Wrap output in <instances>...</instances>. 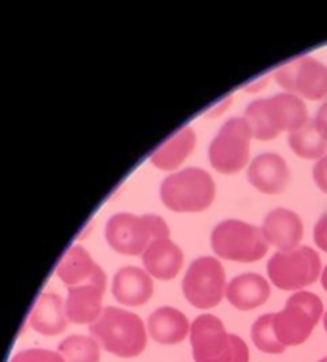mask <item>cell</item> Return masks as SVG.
<instances>
[{
    "mask_svg": "<svg viewBox=\"0 0 327 362\" xmlns=\"http://www.w3.org/2000/svg\"><path fill=\"white\" fill-rule=\"evenodd\" d=\"M243 118L249 123L257 141H272L285 131L291 134L310 120L304 99L291 93L256 99L244 110Z\"/></svg>",
    "mask_w": 327,
    "mask_h": 362,
    "instance_id": "cell-1",
    "label": "cell"
},
{
    "mask_svg": "<svg viewBox=\"0 0 327 362\" xmlns=\"http://www.w3.org/2000/svg\"><path fill=\"white\" fill-rule=\"evenodd\" d=\"M90 334L107 353L118 358H136L147 346V330L131 311L107 307L90 326Z\"/></svg>",
    "mask_w": 327,
    "mask_h": 362,
    "instance_id": "cell-2",
    "label": "cell"
},
{
    "mask_svg": "<svg viewBox=\"0 0 327 362\" xmlns=\"http://www.w3.org/2000/svg\"><path fill=\"white\" fill-rule=\"evenodd\" d=\"M195 362H249V348L243 339L229 334L214 315H201L190 326Z\"/></svg>",
    "mask_w": 327,
    "mask_h": 362,
    "instance_id": "cell-3",
    "label": "cell"
},
{
    "mask_svg": "<svg viewBox=\"0 0 327 362\" xmlns=\"http://www.w3.org/2000/svg\"><path fill=\"white\" fill-rule=\"evenodd\" d=\"M169 238V227L155 214L134 216L118 212L105 223V240L115 252L142 255L155 240Z\"/></svg>",
    "mask_w": 327,
    "mask_h": 362,
    "instance_id": "cell-4",
    "label": "cell"
},
{
    "mask_svg": "<svg viewBox=\"0 0 327 362\" xmlns=\"http://www.w3.org/2000/svg\"><path fill=\"white\" fill-rule=\"evenodd\" d=\"M160 198L174 212H200L210 208L216 198V184L210 173L187 168L161 182Z\"/></svg>",
    "mask_w": 327,
    "mask_h": 362,
    "instance_id": "cell-5",
    "label": "cell"
},
{
    "mask_svg": "<svg viewBox=\"0 0 327 362\" xmlns=\"http://www.w3.org/2000/svg\"><path fill=\"white\" fill-rule=\"evenodd\" d=\"M324 307L313 292L299 291L287 298L286 307L273 313V330L282 346H297L305 343L323 317Z\"/></svg>",
    "mask_w": 327,
    "mask_h": 362,
    "instance_id": "cell-6",
    "label": "cell"
},
{
    "mask_svg": "<svg viewBox=\"0 0 327 362\" xmlns=\"http://www.w3.org/2000/svg\"><path fill=\"white\" fill-rule=\"evenodd\" d=\"M211 246L217 257L241 264H253L268 252V243L262 230L236 219L224 221L214 227Z\"/></svg>",
    "mask_w": 327,
    "mask_h": 362,
    "instance_id": "cell-7",
    "label": "cell"
},
{
    "mask_svg": "<svg viewBox=\"0 0 327 362\" xmlns=\"http://www.w3.org/2000/svg\"><path fill=\"white\" fill-rule=\"evenodd\" d=\"M253 129L243 117L230 118L210 144V163L221 174L240 173L249 161Z\"/></svg>",
    "mask_w": 327,
    "mask_h": 362,
    "instance_id": "cell-8",
    "label": "cell"
},
{
    "mask_svg": "<svg viewBox=\"0 0 327 362\" xmlns=\"http://www.w3.org/2000/svg\"><path fill=\"white\" fill-rule=\"evenodd\" d=\"M268 278L281 291H300L316 283L321 274V259L314 249L299 246L280 251L267 265Z\"/></svg>",
    "mask_w": 327,
    "mask_h": 362,
    "instance_id": "cell-9",
    "label": "cell"
},
{
    "mask_svg": "<svg viewBox=\"0 0 327 362\" xmlns=\"http://www.w3.org/2000/svg\"><path fill=\"white\" fill-rule=\"evenodd\" d=\"M227 279L221 262L214 257L193 260L182 281V291L190 305L200 310L217 307L225 297Z\"/></svg>",
    "mask_w": 327,
    "mask_h": 362,
    "instance_id": "cell-10",
    "label": "cell"
},
{
    "mask_svg": "<svg viewBox=\"0 0 327 362\" xmlns=\"http://www.w3.org/2000/svg\"><path fill=\"white\" fill-rule=\"evenodd\" d=\"M275 80L282 90L300 99L321 101L327 98V66L311 56H300L281 66L275 72Z\"/></svg>",
    "mask_w": 327,
    "mask_h": 362,
    "instance_id": "cell-11",
    "label": "cell"
},
{
    "mask_svg": "<svg viewBox=\"0 0 327 362\" xmlns=\"http://www.w3.org/2000/svg\"><path fill=\"white\" fill-rule=\"evenodd\" d=\"M107 276L90 281L86 284L69 287L66 313L69 322L91 324L103 313V297Z\"/></svg>",
    "mask_w": 327,
    "mask_h": 362,
    "instance_id": "cell-12",
    "label": "cell"
},
{
    "mask_svg": "<svg viewBox=\"0 0 327 362\" xmlns=\"http://www.w3.org/2000/svg\"><path fill=\"white\" fill-rule=\"evenodd\" d=\"M263 238L280 251H292L304 238V223L294 211L276 208L270 211L262 223Z\"/></svg>",
    "mask_w": 327,
    "mask_h": 362,
    "instance_id": "cell-13",
    "label": "cell"
},
{
    "mask_svg": "<svg viewBox=\"0 0 327 362\" xmlns=\"http://www.w3.org/2000/svg\"><path fill=\"white\" fill-rule=\"evenodd\" d=\"M249 184L267 195H278L285 192L291 180V171L286 160L276 153H262L249 163Z\"/></svg>",
    "mask_w": 327,
    "mask_h": 362,
    "instance_id": "cell-14",
    "label": "cell"
},
{
    "mask_svg": "<svg viewBox=\"0 0 327 362\" xmlns=\"http://www.w3.org/2000/svg\"><path fill=\"white\" fill-rule=\"evenodd\" d=\"M115 300L127 307H141L154 296L152 276L142 268L123 267L115 273L112 283Z\"/></svg>",
    "mask_w": 327,
    "mask_h": 362,
    "instance_id": "cell-15",
    "label": "cell"
},
{
    "mask_svg": "<svg viewBox=\"0 0 327 362\" xmlns=\"http://www.w3.org/2000/svg\"><path fill=\"white\" fill-rule=\"evenodd\" d=\"M270 294H272V289H270L268 281L257 273L238 274L225 289V297L231 307L241 311L262 307L270 298Z\"/></svg>",
    "mask_w": 327,
    "mask_h": 362,
    "instance_id": "cell-16",
    "label": "cell"
},
{
    "mask_svg": "<svg viewBox=\"0 0 327 362\" xmlns=\"http://www.w3.org/2000/svg\"><path fill=\"white\" fill-rule=\"evenodd\" d=\"M142 264L152 278L169 281L178 276L184 265V254L169 238L155 240L142 254Z\"/></svg>",
    "mask_w": 327,
    "mask_h": 362,
    "instance_id": "cell-17",
    "label": "cell"
},
{
    "mask_svg": "<svg viewBox=\"0 0 327 362\" xmlns=\"http://www.w3.org/2000/svg\"><path fill=\"white\" fill-rule=\"evenodd\" d=\"M187 316L173 307H161L155 310L147 320L149 335L160 345H178L190 334Z\"/></svg>",
    "mask_w": 327,
    "mask_h": 362,
    "instance_id": "cell-18",
    "label": "cell"
},
{
    "mask_svg": "<svg viewBox=\"0 0 327 362\" xmlns=\"http://www.w3.org/2000/svg\"><path fill=\"white\" fill-rule=\"evenodd\" d=\"M56 274L67 286V289L105 276L103 268L93 260L90 252L81 246H72L69 249L58 265Z\"/></svg>",
    "mask_w": 327,
    "mask_h": 362,
    "instance_id": "cell-19",
    "label": "cell"
},
{
    "mask_svg": "<svg viewBox=\"0 0 327 362\" xmlns=\"http://www.w3.org/2000/svg\"><path fill=\"white\" fill-rule=\"evenodd\" d=\"M66 302L53 292H45L37 300L33 313L29 316V324L35 332L47 337H54L67 329Z\"/></svg>",
    "mask_w": 327,
    "mask_h": 362,
    "instance_id": "cell-20",
    "label": "cell"
},
{
    "mask_svg": "<svg viewBox=\"0 0 327 362\" xmlns=\"http://www.w3.org/2000/svg\"><path fill=\"white\" fill-rule=\"evenodd\" d=\"M195 144H197V136H195L193 128H182L179 133L169 137L165 144H161L150 155V163L159 168V170L173 171L184 163L187 157H190Z\"/></svg>",
    "mask_w": 327,
    "mask_h": 362,
    "instance_id": "cell-21",
    "label": "cell"
},
{
    "mask_svg": "<svg viewBox=\"0 0 327 362\" xmlns=\"http://www.w3.org/2000/svg\"><path fill=\"white\" fill-rule=\"evenodd\" d=\"M287 142L292 152L305 160H321L327 152V141L318 133L313 120L289 134Z\"/></svg>",
    "mask_w": 327,
    "mask_h": 362,
    "instance_id": "cell-22",
    "label": "cell"
},
{
    "mask_svg": "<svg viewBox=\"0 0 327 362\" xmlns=\"http://www.w3.org/2000/svg\"><path fill=\"white\" fill-rule=\"evenodd\" d=\"M58 353L66 362H99L101 346L93 337L71 335L62 340L58 346Z\"/></svg>",
    "mask_w": 327,
    "mask_h": 362,
    "instance_id": "cell-23",
    "label": "cell"
},
{
    "mask_svg": "<svg viewBox=\"0 0 327 362\" xmlns=\"http://www.w3.org/2000/svg\"><path fill=\"white\" fill-rule=\"evenodd\" d=\"M251 339H253L257 349L267 354L285 353V346L276 339L273 330V313L263 315L251 327Z\"/></svg>",
    "mask_w": 327,
    "mask_h": 362,
    "instance_id": "cell-24",
    "label": "cell"
},
{
    "mask_svg": "<svg viewBox=\"0 0 327 362\" xmlns=\"http://www.w3.org/2000/svg\"><path fill=\"white\" fill-rule=\"evenodd\" d=\"M10 362H66L64 358L58 351H50V349L30 348L23 349L16 353Z\"/></svg>",
    "mask_w": 327,
    "mask_h": 362,
    "instance_id": "cell-25",
    "label": "cell"
},
{
    "mask_svg": "<svg viewBox=\"0 0 327 362\" xmlns=\"http://www.w3.org/2000/svg\"><path fill=\"white\" fill-rule=\"evenodd\" d=\"M313 238L321 251L327 252V212L319 217L313 230Z\"/></svg>",
    "mask_w": 327,
    "mask_h": 362,
    "instance_id": "cell-26",
    "label": "cell"
},
{
    "mask_svg": "<svg viewBox=\"0 0 327 362\" xmlns=\"http://www.w3.org/2000/svg\"><path fill=\"white\" fill-rule=\"evenodd\" d=\"M313 180L321 192L327 193V155L316 161L313 168Z\"/></svg>",
    "mask_w": 327,
    "mask_h": 362,
    "instance_id": "cell-27",
    "label": "cell"
},
{
    "mask_svg": "<svg viewBox=\"0 0 327 362\" xmlns=\"http://www.w3.org/2000/svg\"><path fill=\"white\" fill-rule=\"evenodd\" d=\"M314 127H316L318 133L327 141V101L321 105L319 110L316 112V117L313 118Z\"/></svg>",
    "mask_w": 327,
    "mask_h": 362,
    "instance_id": "cell-28",
    "label": "cell"
},
{
    "mask_svg": "<svg viewBox=\"0 0 327 362\" xmlns=\"http://www.w3.org/2000/svg\"><path fill=\"white\" fill-rule=\"evenodd\" d=\"M321 284H323L324 291L327 292V267L323 270V273H321Z\"/></svg>",
    "mask_w": 327,
    "mask_h": 362,
    "instance_id": "cell-29",
    "label": "cell"
},
{
    "mask_svg": "<svg viewBox=\"0 0 327 362\" xmlns=\"http://www.w3.org/2000/svg\"><path fill=\"white\" fill-rule=\"evenodd\" d=\"M324 329H326V332H327V311H326V313H324Z\"/></svg>",
    "mask_w": 327,
    "mask_h": 362,
    "instance_id": "cell-30",
    "label": "cell"
},
{
    "mask_svg": "<svg viewBox=\"0 0 327 362\" xmlns=\"http://www.w3.org/2000/svg\"><path fill=\"white\" fill-rule=\"evenodd\" d=\"M319 362H327V356H326V358H323V359H321Z\"/></svg>",
    "mask_w": 327,
    "mask_h": 362,
    "instance_id": "cell-31",
    "label": "cell"
}]
</instances>
